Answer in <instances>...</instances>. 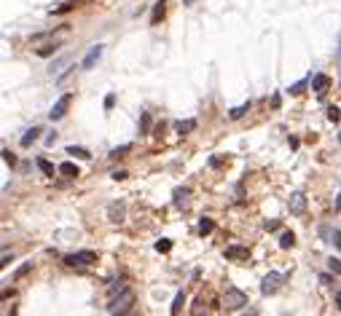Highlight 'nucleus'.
I'll use <instances>...</instances> for the list:
<instances>
[{
    "instance_id": "nucleus-1",
    "label": "nucleus",
    "mask_w": 341,
    "mask_h": 316,
    "mask_svg": "<svg viewBox=\"0 0 341 316\" xmlns=\"http://www.w3.org/2000/svg\"><path fill=\"white\" fill-rule=\"evenodd\" d=\"M132 305H134V292L132 289H121L118 298H113L108 311H110V316H127L132 311Z\"/></svg>"
},
{
    "instance_id": "nucleus-2",
    "label": "nucleus",
    "mask_w": 341,
    "mask_h": 316,
    "mask_svg": "<svg viewBox=\"0 0 341 316\" xmlns=\"http://www.w3.org/2000/svg\"><path fill=\"white\" fill-rule=\"evenodd\" d=\"M242 305H247V295H244L239 287H226V292H223V308L237 311V308H242Z\"/></svg>"
},
{
    "instance_id": "nucleus-3",
    "label": "nucleus",
    "mask_w": 341,
    "mask_h": 316,
    "mask_svg": "<svg viewBox=\"0 0 341 316\" xmlns=\"http://www.w3.org/2000/svg\"><path fill=\"white\" fill-rule=\"evenodd\" d=\"M97 263V252L94 249H81V252H73V255H65V265L75 268V265H92Z\"/></svg>"
},
{
    "instance_id": "nucleus-4",
    "label": "nucleus",
    "mask_w": 341,
    "mask_h": 316,
    "mask_svg": "<svg viewBox=\"0 0 341 316\" xmlns=\"http://www.w3.org/2000/svg\"><path fill=\"white\" fill-rule=\"evenodd\" d=\"M288 279L285 273H277V271H272V273L263 276V282H260V292L263 295H274L279 287H282V282Z\"/></svg>"
},
{
    "instance_id": "nucleus-5",
    "label": "nucleus",
    "mask_w": 341,
    "mask_h": 316,
    "mask_svg": "<svg viewBox=\"0 0 341 316\" xmlns=\"http://www.w3.org/2000/svg\"><path fill=\"white\" fill-rule=\"evenodd\" d=\"M70 105H73V94L67 91V94H62V97L54 102V107L49 110V118H51V121H59V118H65V113H67Z\"/></svg>"
},
{
    "instance_id": "nucleus-6",
    "label": "nucleus",
    "mask_w": 341,
    "mask_h": 316,
    "mask_svg": "<svg viewBox=\"0 0 341 316\" xmlns=\"http://www.w3.org/2000/svg\"><path fill=\"white\" fill-rule=\"evenodd\" d=\"M102 51H105V46H102V43H97V46H92V48H89V51H86V57H83V62H81V70H92L94 64L99 62Z\"/></svg>"
},
{
    "instance_id": "nucleus-7",
    "label": "nucleus",
    "mask_w": 341,
    "mask_h": 316,
    "mask_svg": "<svg viewBox=\"0 0 341 316\" xmlns=\"http://www.w3.org/2000/svg\"><path fill=\"white\" fill-rule=\"evenodd\" d=\"M288 209H290V214H304L307 212V196L301 193V190H295L288 201Z\"/></svg>"
},
{
    "instance_id": "nucleus-8",
    "label": "nucleus",
    "mask_w": 341,
    "mask_h": 316,
    "mask_svg": "<svg viewBox=\"0 0 341 316\" xmlns=\"http://www.w3.org/2000/svg\"><path fill=\"white\" fill-rule=\"evenodd\" d=\"M328 89H330V78H328L325 73H317V75L312 78V91L317 94V97H323Z\"/></svg>"
},
{
    "instance_id": "nucleus-9",
    "label": "nucleus",
    "mask_w": 341,
    "mask_h": 316,
    "mask_svg": "<svg viewBox=\"0 0 341 316\" xmlns=\"http://www.w3.org/2000/svg\"><path fill=\"white\" fill-rule=\"evenodd\" d=\"M226 260H247L250 257V249L247 247H239V244H234V247H226Z\"/></svg>"
},
{
    "instance_id": "nucleus-10",
    "label": "nucleus",
    "mask_w": 341,
    "mask_h": 316,
    "mask_svg": "<svg viewBox=\"0 0 341 316\" xmlns=\"http://www.w3.org/2000/svg\"><path fill=\"white\" fill-rule=\"evenodd\" d=\"M124 212H127V204H124V201H113V204L108 207L110 223H121V220H124Z\"/></svg>"
},
{
    "instance_id": "nucleus-11",
    "label": "nucleus",
    "mask_w": 341,
    "mask_h": 316,
    "mask_svg": "<svg viewBox=\"0 0 341 316\" xmlns=\"http://www.w3.org/2000/svg\"><path fill=\"white\" fill-rule=\"evenodd\" d=\"M38 134H41V126H32V129H27V132H24V137L19 139V142H22V148H30V145H32L35 139H38Z\"/></svg>"
},
{
    "instance_id": "nucleus-12",
    "label": "nucleus",
    "mask_w": 341,
    "mask_h": 316,
    "mask_svg": "<svg viewBox=\"0 0 341 316\" xmlns=\"http://www.w3.org/2000/svg\"><path fill=\"white\" fill-rule=\"evenodd\" d=\"M67 155H75V158H83V161H89L92 158V153H89L86 148H75V145H67V150H65Z\"/></svg>"
},
{
    "instance_id": "nucleus-13",
    "label": "nucleus",
    "mask_w": 341,
    "mask_h": 316,
    "mask_svg": "<svg viewBox=\"0 0 341 316\" xmlns=\"http://www.w3.org/2000/svg\"><path fill=\"white\" fill-rule=\"evenodd\" d=\"M59 174H65V177H78V166H75L73 161H62L59 164Z\"/></svg>"
},
{
    "instance_id": "nucleus-14",
    "label": "nucleus",
    "mask_w": 341,
    "mask_h": 316,
    "mask_svg": "<svg viewBox=\"0 0 341 316\" xmlns=\"http://www.w3.org/2000/svg\"><path fill=\"white\" fill-rule=\"evenodd\" d=\"M194 129H196V121H194V118H191V121H178V123H175V132H178V134H191Z\"/></svg>"
},
{
    "instance_id": "nucleus-15",
    "label": "nucleus",
    "mask_w": 341,
    "mask_h": 316,
    "mask_svg": "<svg viewBox=\"0 0 341 316\" xmlns=\"http://www.w3.org/2000/svg\"><path fill=\"white\" fill-rule=\"evenodd\" d=\"M320 233H323L325 239H330V241H333L336 247L341 249V230H336V228H323V230H320Z\"/></svg>"
},
{
    "instance_id": "nucleus-16",
    "label": "nucleus",
    "mask_w": 341,
    "mask_h": 316,
    "mask_svg": "<svg viewBox=\"0 0 341 316\" xmlns=\"http://www.w3.org/2000/svg\"><path fill=\"white\" fill-rule=\"evenodd\" d=\"M279 247H282V249H293V247H295V236H293V230H285V233L279 236Z\"/></svg>"
},
{
    "instance_id": "nucleus-17",
    "label": "nucleus",
    "mask_w": 341,
    "mask_h": 316,
    "mask_svg": "<svg viewBox=\"0 0 341 316\" xmlns=\"http://www.w3.org/2000/svg\"><path fill=\"white\" fill-rule=\"evenodd\" d=\"M244 113H250V102H244V105H239V107H231L228 110V118H234V121H239Z\"/></svg>"
},
{
    "instance_id": "nucleus-18",
    "label": "nucleus",
    "mask_w": 341,
    "mask_h": 316,
    "mask_svg": "<svg viewBox=\"0 0 341 316\" xmlns=\"http://www.w3.org/2000/svg\"><path fill=\"white\" fill-rule=\"evenodd\" d=\"M183 303H185V295H183V292H178V295H175L172 308H169V314H172V316H180V311H183Z\"/></svg>"
},
{
    "instance_id": "nucleus-19",
    "label": "nucleus",
    "mask_w": 341,
    "mask_h": 316,
    "mask_svg": "<svg viewBox=\"0 0 341 316\" xmlns=\"http://www.w3.org/2000/svg\"><path fill=\"white\" fill-rule=\"evenodd\" d=\"M164 16V0H159L156 6H153V14H150V24H159Z\"/></svg>"
},
{
    "instance_id": "nucleus-20",
    "label": "nucleus",
    "mask_w": 341,
    "mask_h": 316,
    "mask_svg": "<svg viewBox=\"0 0 341 316\" xmlns=\"http://www.w3.org/2000/svg\"><path fill=\"white\" fill-rule=\"evenodd\" d=\"M57 48H59V43H46V46L35 48V54L38 57H51V54H57Z\"/></svg>"
},
{
    "instance_id": "nucleus-21",
    "label": "nucleus",
    "mask_w": 341,
    "mask_h": 316,
    "mask_svg": "<svg viewBox=\"0 0 341 316\" xmlns=\"http://www.w3.org/2000/svg\"><path fill=\"white\" fill-rule=\"evenodd\" d=\"M38 169H41L46 177H54V172H59V169H54V164H49L46 158H38Z\"/></svg>"
},
{
    "instance_id": "nucleus-22",
    "label": "nucleus",
    "mask_w": 341,
    "mask_h": 316,
    "mask_svg": "<svg viewBox=\"0 0 341 316\" xmlns=\"http://www.w3.org/2000/svg\"><path fill=\"white\" fill-rule=\"evenodd\" d=\"M212 228H215V223H212L210 217H202V220H199V233H202V236L212 233Z\"/></svg>"
},
{
    "instance_id": "nucleus-23",
    "label": "nucleus",
    "mask_w": 341,
    "mask_h": 316,
    "mask_svg": "<svg viewBox=\"0 0 341 316\" xmlns=\"http://www.w3.org/2000/svg\"><path fill=\"white\" fill-rule=\"evenodd\" d=\"M204 314H207L204 298H196V300H194V311H191V316H204Z\"/></svg>"
},
{
    "instance_id": "nucleus-24",
    "label": "nucleus",
    "mask_w": 341,
    "mask_h": 316,
    "mask_svg": "<svg viewBox=\"0 0 341 316\" xmlns=\"http://www.w3.org/2000/svg\"><path fill=\"white\" fill-rule=\"evenodd\" d=\"M185 201H188V190L178 188V190H175V207H185Z\"/></svg>"
},
{
    "instance_id": "nucleus-25",
    "label": "nucleus",
    "mask_w": 341,
    "mask_h": 316,
    "mask_svg": "<svg viewBox=\"0 0 341 316\" xmlns=\"http://www.w3.org/2000/svg\"><path fill=\"white\" fill-rule=\"evenodd\" d=\"M140 132L143 134L150 132V113H140Z\"/></svg>"
},
{
    "instance_id": "nucleus-26",
    "label": "nucleus",
    "mask_w": 341,
    "mask_h": 316,
    "mask_svg": "<svg viewBox=\"0 0 341 316\" xmlns=\"http://www.w3.org/2000/svg\"><path fill=\"white\" fill-rule=\"evenodd\" d=\"M129 150H132V145H121V148H113V150H110V158H121V155L124 153H129Z\"/></svg>"
},
{
    "instance_id": "nucleus-27",
    "label": "nucleus",
    "mask_w": 341,
    "mask_h": 316,
    "mask_svg": "<svg viewBox=\"0 0 341 316\" xmlns=\"http://www.w3.org/2000/svg\"><path fill=\"white\" fill-rule=\"evenodd\" d=\"M325 113H328V121H330V123H339V118H341V110H339V107H333V105H330Z\"/></svg>"
},
{
    "instance_id": "nucleus-28",
    "label": "nucleus",
    "mask_w": 341,
    "mask_h": 316,
    "mask_svg": "<svg viewBox=\"0 0 341 316\" xmlns=\"http://www.w3.org/2000/svg\"><path fill=\"white\" fill-rule=\"evenodd\" d=\"M307 83H309V81H298V83H293V86H290L288 91L293 94V97H298V94H304V89H307Z\"/></svg>"
},
{
    "instance_id": "nucleus-29",
    "label": "nucleus",
    "mask_w": 341,
    "mask_h": 316,
    "mask_svg": "<svg viewBox=\"0 0 341 316\" xmlns=\"http://www.w3.org/2000/svg\"><path fill=\"white\" fill-rule=\"evenodd\" d=\"M30 268H32V263H24V265H19V268H16V273H14V279L19 282L22 276H27V273H30Z\"/></svg>"
},
{
    "instance_id": "nucleus-30",
    "label": "nucleus",
    "mask_w": 341,
    "mask_h": 316,
    "mask_svg": "<svg viewBox=\"0 0 341 316\" xmlns=\"http://www.w3.org/2000/svg\"><path fill=\"white\" fill-rule=\"evenodd\" d=\"M3 164H8V166H16V155L11 153V150H3Z\"/></svg>"
},
{
    "instance_id": "nucleus-31",
    "label": "nucleus",
    "mask_w": 341,
    "mask_h": 316,
    "mask_svg": "<svg viewBox=\"0 0 341 316\" xmlns=\"http://www.w3.org/2000/svg\"><path fill=\"white\" fill-rule=\"evenodd\" d=\"M328 268L333 271L336 276H341V260H339V257H330V260H328Z\"/></svg>"
},
{
    "instance_id": "nucleus-32",
    "label": "nucleus",
    "mask_w": 341,
    "mask_h": 316,
    "mask_svg": "<svg viewBox=\"0 0 341 316\" xmlns=\"http://www.w3.org/2000/svg\"><path fill=\"white\" fill-rule=\"evenodd\" d=\"M172 249V241L169 239H162V241H156V252H169Z\"/></svg>"
},
{
    "instance_id": "nucleus-33",
    "label": "nucleus",
    "mask_w": 341,
    "mask_h": 316,
    "mask_svg": "<svg viewBox=\"0 0 341 316\" xmlns=\"http://www.w3.org/2000/svg\"><path fill=\"white\" fill-rule=\"evenodd\" d=\"M73 8H75V6H73V3H65V6H59V8H54V11H51V14H67V11H73Z\"/></svg>"
},
{
    "instance_id": "nucleus-34",
    "label": "nucleus",
    "mask_w": 341,
    "mask_h": 316,
    "mask_svg": "<svg viewBox=\"0 0 341 316\" xmlns=\"http://www.w3.org/2000/svg\"><path fill=\"white\" fill-rule=\"evenodd\" d=\"M113 105H116V94H108L105 97V110H113Z\"/></svg>"
},
{
    "instance_id": "nucleus-35",
    "label": "nucleus",
    "mask_w": 341,
    "mask_h": 316,
    "mask_svg": "<svg viewBox=\"0 0 341 316\" xmlns=\"http://www.w3.org/2000/svg\"><path fill=\"white\" fill-rule=\"evenodd\" d=\"M263 228H266V230H277L279 228V220H266V223H263Z\"/></svg>"
},
{
    "instance_id": "nucleus-36",
    "label": "nucleus",
    "mask_w": 341,
    "mask_h": 316,
    "mask_svg": "<svg viewBox=\"0 0 341 316\" xmlns=\"http://www.w3.org/2000/svg\"><path fill=\"white\" fill-rule=\"evenodd\" d=\"M127 177H129V174L124 172V169H116V172H113V180H127Z\"/></svg>"
},
{
    "instance_id": "nucleus-37",
    "label": "nucleus",
    "mask_w": 341,
    "mask_h": 316,
    "mask_svg": "<svg viewBox=\"0 0 341 316\" xmlns=\"http://www.w3.org/2000/svg\"><path fill=\"white\" fill-rule=\"evenodd\" d=\"M320 284H325V287H330V284H333V279H330L328 273H323V276H320Z\"/></svg>"
},
{
    "instance_id": "nucleus-38",
    "label": "nucleus",
    "mask_w": 341,
    "mask_h": 316,
    "mask_svg": "<svg viewBox=\"0 0 341 316\" xmlns=\"http://www.w3.org/2000/svg\"><path fill=\"white\" fill-rule=\"evenodd\" d=\"M11 260H14V255H8V252H3V263H0V265H3V268H6V265H8V263H11Z\"/></svg>"
},
{
    "instance_id": "nucleus-39",
    "label": "nucleus",
    "mask_w": 341,
    "mask_h": 316,
    "mask_svg": "<svg viewBox=\"0 0 341 316\" xmlns=\"http://www.w3.org/2000/svg\"><path fill=\"white\" fill-rule=\"evenodd\" d=\"M220 164H223V158H210V166H215V169H218Z\"/></svg>"
},
{
    "instance_id": "nucleus-40",
    "label": "nucleus",
    "mask_w": 341,
    "mask_h": 316,
    "mask_svg": "<svg viewBox=\"0 0 341 316\" xmlns=\"http://www.w3.org/2000/svg\"><path fill=\"white\" fill-rule=\"evenodd\" d=\"M336 305H339V308H341V292L336 295Z\"/></svg>"
},
{
    "instance_id": "nucleus-41",
    "label": "nucleus",
    "mask_w": 341,
    "mask_h": 316,
    "mask_svg": "<svg viewBox=\"0 0 341 316\" xmlns=\"http://www.w3.org/2000/svg\"><path fill=\"white\" fill-rule=\"evenodd\" d=\"M183 3H185V6H191V0H183Z\"/></svg>"
},
{
    "instance_id": "nucleus-42",
    "label": "nucleus",
    "mask_w": 341,
    "mask_h": 316,
    "mask_svg": "<svg viewBox=\"0 0 341 316\" xmlns=\"http://www.w3.org/2000/svg\"><path fill=\"white\" fill-rule=\"evenodd\" d=\"M339 142H341V132H339Z\"/></svg>"
}]
</instances>
